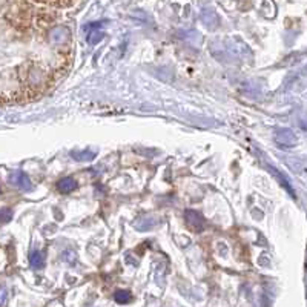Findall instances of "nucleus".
<instances>
[{
    "label": "nucleus",
    "instance_id": "f257e3e1",
    "mask_svg": "<svg viewBox=\"0 0 307 307\" xmlns=\"http://www.w3.org/2000/svg\"><path fill=\"white\" fill-rule=\"evenodd\" d=\"M184 221H186V225L195 232H201L204 228V220H203L201 214H198L197 211H192V209L184 211Z\"/></svg>",
    "mask_w": 307,
    "mask_h": 307
},
{
    "label": "nucleus",
    "instance_id": "6e6552de",
    "mask_svg": "<svg viewBox=\"0 0 307 307\" xmlns=\"http://www.w3.org/2000/svg\"><path fill=\"white\" fill-rule=\"evenodd\" d=\"M114 299H116L119 304H128V302L132 299V295H131V292H128V290H117V292L114 293Z\"/></svg>",
    "mask_w": 307,
    "mask_h": 307
},
{
    "label": "nucleus",
    "instance_id": "1a4fd4ad",
    "mask_svg": "<svg viewBox=\"0 0 307 307\" xmlns=\"http://www.w3.org/2000/svg\"><path fill=\"white\" fill-rule=\"evenodd\" d=\"M11 218H13V212H11L8 208H5V209L2 211V221H4V223H8Z\"/></svg>",
    "mask_w": 307,
    "mask_h": 307
},
{
    "label": "nucleus",
    "instance_id": "20e7f679",
    "mask_svg": "<svg viewBox=\"0 0 307 307\" xmlns=\"http://www.w3.org/2000/svg\"><path fill=\"white\" fill-rule=\"evenodd\" d=\"M10 180H11V183H14L16 186H19V187L23 189V190H30V189L33 187V183H31L30 177H28L26 174H23V172L13 174Z\"/></svg>",
    "mask_w": 307,
    "mask_h": 307
},
{
    "label": "nucleus",
    "instance_id": "423d86ee",
    "mask_svg": "<svg viewBox=\"0 0 307 307\" xmlns=\"http://www.w3.org/2000/svg\"><path fill=\"white\" fill-rule=\"evenodd\" d=\"M30 263L34 269H42L45 266V255L40 250H33L30 254Z\"/></svg>",
    "mask_w": 307,
    "mask_h": 307
},
{
    "label": "nucleus",
    "instance_id": "f03ea898",
    "mask_svg": "<svg viewBox=\"0 0 307 307\" xmlns=\"http://www.w3.org/2000/svg\"><path fill=\"white\" fill-rule=\"evenodd\" d=\"M275 142L280 146L292 148L296 143V135L290 129H276L275 131Z\"/></svg>",
    "mask_w": 307,
    "mask_h": 307
},
{
    "label": "nucleus",
    "instance_id": "0eeeda50",
    "mask_svg": "<svg viewBox=\"0 0 307 307\" xmlns=\"http://www.w3.org/2000/svg\"><path fill=\"white\" fill-rule=\"evenodd\" d=\"M71 157L77 161H89L95 158V152L92 151H72Z\"/></svg>",
    "mask_w": 307,
    "mask_h": 307
},
{
    "label": "nucleus",
    "instance_id": "7ed1b4c3",
    "mask_svg": "<svg viewBox=\"0 0 307 307\" xmlns=\"http://www.w3.org/2000/svg\"><path fill=\"white\" fill-rule=\"evenodd\" d=\"M88 31V42L91 45H95L98 43L101 39H103V31H101V25L100 23H92L86 28Z\"/></svg>",
    "mask_w": 307,
    "mask_h": 307
},
{
    "label": "nucleus",
    "instance_id": "39448f33",
    "mask_svg": "<svg viewBox=\"0 0 307 307\" xmlns=\"http://www.w3.org/2000/svg\"><path fill=\"white\" fill-rule=\"evenodd\" d=\"M57 187H59V190L62 193H69L77 187V183H75V180L72 177H65L57 183Z\"/></svg>",
    "mask_w": 307,
    "mask_h": 307
}]
</instances>
